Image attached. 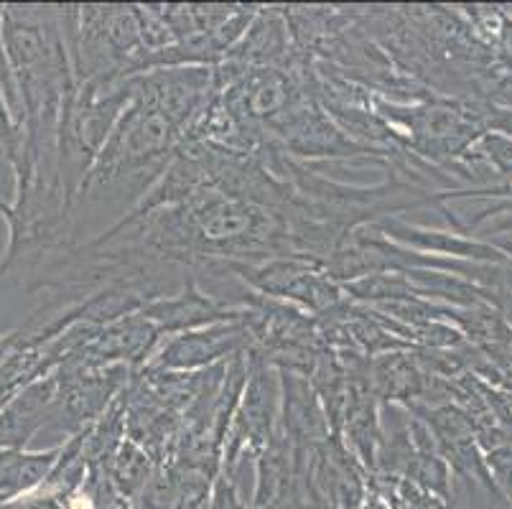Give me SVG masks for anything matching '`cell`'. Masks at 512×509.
Listing matches in <instances>:
<instances>
[{"instance_id": "obj_1", "label": "cell", "mask_w": 512, "mask_h": 509, "mask_svg": "<svg viewBox=\"0 0 512 509\" xmlns=\"http://www.w3.org/2000/svg\"><path fill=\"white\" fill-rule=\"evenodd\" d=\"M242 326H209L204 331L176 336L174 342L166 344L158 354V367L171 370H189L199 364H209L212 359L232 352L242 342Z\"/></svg>"}, {"instance_id": "obj_2", "label": "cell", "mask_w": 512, "mask_h": 509, "mask_svg": "<svg viewBox=\"0 0 512 509\" xmlns=\"http://www.w3.org/2000/svg\"><path fill=\"white\" fill-rule=\"evenodd\" d=\"M258 509H288V507H281V504H268V507H258Z\"/></svg>"}]
</instances>
